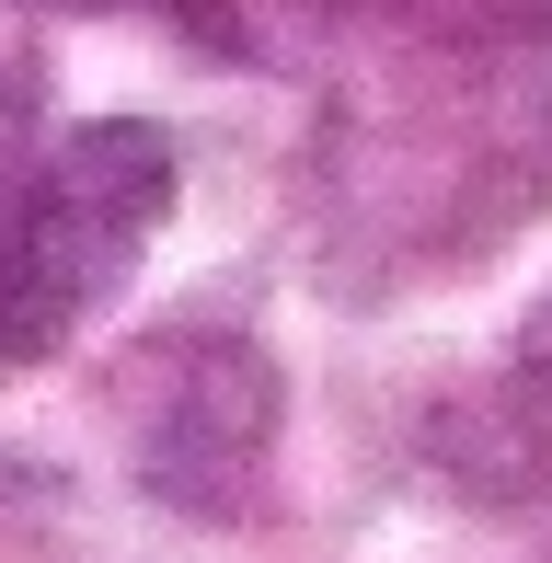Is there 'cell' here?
Masks as SVG:
<instances>
[{
	"label": "cell",
	"instance_id": "cell-1",
	"mask_svg": "<svg viewBox=\"0 0 552 563\" xmlns=\"http://www.w3.org/2000/svg\"><path fill=\"white\" fill-rule=\"evenodd\" d=\"M173 185L185 162L150 115H92L0 185V379L46 368L139 276L150 230L173 219Z\"/></svg>",
	"mask_w": 552,
	"mask_h": 563
},
{
	"label": "cell",
	"instance_id": "cell-2",
	"mask_svg": "<svg viewBox=\"0 0 552 563\" xmlns=\"http://www.w3.org/2000/svg\"><path fill=\"white\" fill-rule=\"evenodd\" d=\"M115 426H128L139 495L173 518H231L265 483L276 426H288V379L254 334L231 322H162L128 368H115Z\"/></svg>",
	"mask_w": 552,
	"mask_h": 563
},
{
	"label": "cell",
	"instance_id": "cell-5",
	"mask_svg": "<svg viewBox=\"0 0 552 563\" xmlns=\"http://www.w3.org/2000/svg\"><path fill=\"white\" fill-rule=\"evenodd\" d=\"M530 391H541V415H552V299H541V322H530Z\"/></svg>",
	"mask_w": 552,
	"mask_h": 563
},
{
	"label": "cell",
	"instance_id": "cell-4",
	"mask_svg": "<svg viewBox=\"0 0 552 563\" xmlns=\"http://www.w3.org/2000/svg\"><path fill=\"white\" fill-rule=\"evenodd\" d=\"M35 115H46V69H35V46L12 35V12H0V185L35 162Z\"/></svg>",
	"mask_w": 552,
	"mask_h": 563
},
{
	"label": "cell",
	"instance_id": "cell-3",
	"mask_svg": "<svg viewBox=\"0 0 552 563\" xmlns=\"http://www.w3.org/2000/svg\"><path fill=\"white\" fill-rule=\"evenodd\" d=\"M23 12H58V23H81V12H162L173 35H196L208 58H254V23H242V0H23Z\"/></svg>",
	"mask_w": 552,
	"mask_h": 563
}]
</instances>
